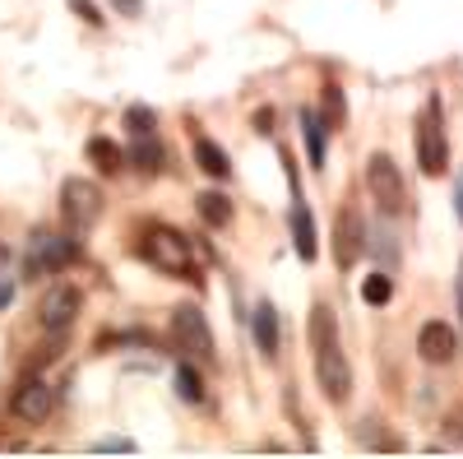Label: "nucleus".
Wrapping results in <instances>:
<instances>
[{
    "mask_svg": "<svg viewBox=\"0 0 463 459\" xmlns=\"http://www.w3.org/2000/svg\"><path fill=\"white\" fill-rule=\"evenodd\" d=\"M163 158H167V153H163V144L153 139V135H135V148L126 153V163L135 172H144V177H158L163 172Z\"/></svg>",
    "mask_w": 463,
    "mask_h": 459,
    "instance_id": "nucleus-17",
    "label": "nucleus"
},
{
    "mask_svg": "<svg viewBox=\"0 0 463 459\" xmlns=\"http://www.w3.org/2000/svg\"><path fill=\"white\" fill-rule=\"evenodd\" d=\"M61 218L70 227V237H89L93 223L102 218V186L89 177H65L61 186Z\"/></svg>",
    "mask_w": 463,
    "mask_h": 459,
    "instance_id": "nucleus-5",
    "label": "nucleus"
},
{
    "mask_svg": "<svg viewBox=\"0 0 463 459\" xmlns=\"http://www.w3.org/2000/svg\"><path fill=\"white\" fill-rule=\"evenodd\" d=\"M80 260V237H61L52 227H33L28 233V274H56L65 264Z\"/></svg>",
    "mask_w": 463,
    "mask_h": 459,
    "instance_id": "nucleus-7",
    "label": "nucleus"
},
{
    "mask_svg": "<svg viewBox=\"0 0 463 459\" xmlns=\"http://www.w3.org/2000/svg\"><path fill=\"white\" fill-rule=\"evenodd\" d=\"M445 436H449L454 445H463V404L445 413Z\"/></svg>",
    "mask_w": 463,
    "mask_h": 459,
    "instance_id": "nucleus-24",
    "label": "nucleus"
},
{
    "mask_svg": "<svg viewBox=\"0 0 463 459\" xmlns=\"http://www.w3.org/2000/svg\"><path fill=\"white\" fill-rule=\"evenodd\" d=\"M172 343L190 358V362H204V367H213L218 362V353H213V330H209V316L200 311L195 301H181V306H172Z\"/></svg>",
    "mask_w": 463,
    "mask_h": 459,
    "instance_id": "nucleus-4",
    "label": "nucleus"
},
{
    "mask_svg": "<svg viewBox=\"0 0 463 459\" xmlns=\"http://www.w3.org/2000/svg\"><path fill=\"white\" fill-rule=\"evenodd\" d=\"M250 334H255L260 358H264V362H279V353H283V320H279V306H274V301H260V306H255Z\"/></svg>",
    "mask_w": 463,
    "mask_h": 459,
    "instance_id": "nucleus-12",
    "label": "nucleus"
},
{
    "mask_svg": "<svg viewBox=\"0 0 463 459\" xmlns=\"http://www.w3.org/2000/svg\"><path fill=\"white\" fill-rule=\"evenodd\" d=\"M390 297H394V279H390V274H380V270L366 274V283H362V301H366V306H384Z\"/></svg>",
    "mask_w": 463,
    "mask_h": 459,
    "instance_id": "nucleus-22",
    "label": "nucleus"
},
{
    "mask_svg": "<svg viewBox=\"0 0 463 459\" xmlns=\"http://www.w3.org/2000/svg\"><path fill=\"white\" fill-rule=\"evenodd\" d=\"M80 306H84L80 288H74V283H56V288L43 292V301H37V320H43V330L52 339H61L74 325V316H80Z\"/></svg>",
    "mask_w": 463,
    "mask_h": 459,
    "instance_id": "nucleus-8",
    "label": "nucleus"
},
{
    "mask_svg": "<svg viewBox=\"0 0 463 459\" xmlns=\"http://www.w3.org/2000/svg\"><path fill=\"white\" fill-rule=\"evenodd\" d=\"M306 339H311V358H316V380H320V395L329 404H347L353 399V362L343 353V339H338V320L325 301L311 306V325H306Z\"/></svg>",
    "mask_w": 463,
    "mask_h": 459,
    "instance_id": "nucleus-1",
    "label": "nucleus"
},
{
    "mask_svg": "<svg viewBox=\"0 0 463 459\" xmlns=\"http://www.w3.org/2000/svg\"><path fill=\"white\" fill-rule=\"evenodd\" d=\"M366 246H371V237H366L362 214L357 209H338V218H334V264L338 270H353V264L366 255Z\"/></svg>",
    "mask_w": 463,
    "mask_h": 459,
    "instance_id": "nucleus-9",
    "label": "nucleus"
},
{
    "mask_svg": "<svg viewBox=\"0 0 463 459\" xmlns=\"http://www.w3.org/2000/svg\"><path fill=\"white\" fill-rule=\"evenodd\" d=\"M375 445H380V450H403V441H399L394 432H375Z\"/></svg>",
    "mask_w": 463,
    "mask_h": 459,
    "instance_id": "nucleus-28",
    "label": "nucleus"
},
{
    "mask_svg": "<svg viewBox=\"0 0 463 459\" xmlns=\"http://www.w3.org/2000/svg\"><path fill=\"white\" fill-rule=\"evenodd\" d=\"M454 205H458V218H463V177H458V200Z\"/></svg>",
    "mask_w": 463,
    "mask_h": 459,
    "instance_id": "nucleus-31",
    "label": "nucleus"
},
{
    "mask_svg": "<svg viewBox=\"0 0 463 459\" xmlns=\"http://www.w3.org/2000/svg\"><path fill=\"white\" fill-rule=\"evenodd\" d=\"M297 121H301V139H306V158H311L316 172H325V158H329V126H325V117L316 107H301Z\"/></svg>",
    "mask_w": 463,
    "mask_h": 459,
    "instance_id": "nucleus-14",
    "label": "nucleus"
},
{
    "mask_svg": "<svg viewBox=\"0 0 463 459\" xmlns=\"http://www.w3.org/2000/svg\"><path fill=\"white\" fill-rule=\"evenodd\" d=\"M176 395H181L185 404H204V395H209V390H204L200 367L190 362V358H185V362H176Z\"/></svg>",
    "mask_w": 463,
    "mask_h": 459,
    "instance_id": "nucleus-19",
    "label": "nucleus"
},
{
    "mask_svg": "<svg viewBox=\"0 0 463 459\" xmlns=\"http://www.w3.org/2000/svg\"><path fill=\"white\" fill-rule=\"evenodd\" d=\"M121 126H126L130 135H153V126H158V111H153L148 102H130L126 117H121Z\"/></svg>",
    "mask_w": 463,
    "mask_h": 459,
    "instance_id": "nucleus-21",
    "label": "nucleus"
},
{
    "mask_svg": "<svg viewBox=\"0 0 463 459\" xmlns=\"http://www.w3.org/2000/svg\"><path fill=\"white\" fill-rule=\"evenodd\" d=\"M454 306H458V325H463V264H458V279H454Z\"/></svg>",
    "mask_w": 463,
    "mask_h": 459,
    "instance_id": "nucleus-29",
    "label": "nucleus"
},
{
    "mask_svg": "<svg viewBox=\"0 0 463 459\" xmlns=\"http://www.w3.org/2000/svg\"><path fill=\"white\" fill-rule=\"evenodd\" d=\"M84 158L93 163V172H98V177H116V172H126V148L116 144V139H107V135H93V139L84 144Z\"/></svg>",
    "mask_w": 463,
    "mask_h": 459,
    "instance_id": "nucleus-16",
    "label": "nucleus"
},
{
    "mask_svg": "<svg viewBox=\"0 0 463 459\" xmlns=\"http://www.w3.org/2000/svg\"><path fill=\"white\" fill-rule=\"evenodd\" d=\"M250 126H255L260 135H274V107H260L255 117H250Z\"/></svg>",
    "mask_w": 463,
    "mask_h": 459,
    "instance_id": "nucleus-26",
    "label": "nucleus"
},
{
    "mask_svg": "<svg viewBox=\"0 0 463 459\" xmlns=\"http://www.w3.org/2000/svg\"><path fill=\"white\" fill-rule=\"evenodd\" d=\"M190 158H195V167L213 181H227L232 177V158H227V148L213 139V135H195V144H190Z\"/></svg>",
    "mask_w": 463,
    "mask_h": 459,
    "instance_id": "nucleus-15",
    "label": "nucleus"
},
{
    "mask_svg": "<svg viewBox=\"0 0 463 459\" xmlns=\"http://www.w3.org/2000/svg\"><path fill=\"white\" fill-rule=\"evenodd\" d=\"M52 404H56L52 380H47V376H24V386H19L14 399H10V413L19 417V423L37 427V423H47V417H52Z\"/></svg>",
    "mask_w": 463,
    "mask_h": 459,
    "instance_id": "nucleus-10",
    "label": "nucleus"
},
{
    "mask_svg": "<svg viewBox=\"0 0 463 459\" xmlns=\"http://www.w3.org/2000/svg\"><path fill=\"white\" fill-rule=\"evenodd\" d=\"M107 5L121 14V19H139L144 14V0H107Z\"/></svg>",
    "mask_w": 463,
    "mask_h": 459,
    "instance_id": "nucleus-25",
    "label": "nucleus"
},
{
    "mask_svg": "<svg viewBox=\"0 0 463 459\" xmlns=\"http://www.w3.org/2000/svg\"><path fill=\"white\" fill-rule=\"evenodd\" d=\"M10 297H14V283H10V279H0V311L10 306Z\"/></svg>",
    "mask_w": 463,
    "mask_h": 459,
    "instance_id": "nucleus-30",
    "label": "nucleus"
},
{
    "mask_svg": "<svg viewBox=\"0 0 463 459\" xmlns=\"http://www.w3.org/2000/svg\"><path fill=\"white\" fill-rule=\"evenodd\" d=\"M366 190H371L380 214H390V218L408 214V181H403V172L390 153H371L366 158Z\"/></svg>",
    "mask_w": 463,
    "mask_h": 459,
    "instance_id": "nucleus-6",
    "label": "nucleus"
},
{
    "mask_svg": "<svg viewBox=\"0 0 463 459\" xmlns=\"http://www.w3.org/2000/svg\"><path fill=\"white\" fill-rule=\"evenodd\" d=\"M320 117H325L329 135H338V130L347 126V102H343V89H338L334 80L325 84V107H320Z\"/></svg>",
    "mask_w": 463,
    "mask_h": 459,
    "instance_id": "nucleus-20",
    "label": "nucleus"
},
{
    "mask_svg": "<svg viewBox=\"0 0 463 459\" xmlns=\"http://www.w3.org/2000/svg\"><path fill=\"white\" fill-rule=\"evenodd\" d=\"M412 139H417L421 177H445L449 172V135L440 126V98H431L427 107H421V117L412 121Z\"/></svg>",
    "mask_w": 463,
    "mask_h": 459,
    "instance_id": "nucleus-3",
    "label": "nucleus"
},
{
    "mask_svg": "<svg viewBox=\"0 0 463 459\" xmlns=\"http://www.w3.org/2000/svg\"><path fill=\"white\" fill-rule=\"evenodd\" d=\"M98 450H135V441L130 436H107V441H98Z\"/></svg>",
    "mask_w": 463,
    "mask_h": 459,
    "instance_id": "nucleus-27",
    "label": "nucleus"
},
{
    "mask_svg": "<svg viewBox=\"0 0 463 459\" xmlns=\"http://www.w3.org/2000/svg\"><path fill=\"white\" fill-rule=\"evenodd\" d=\"M195 214L204 218V227H227L232 218H237V209H232V200L222 196V190H200V196H195Z\"/></svg>",
    "mask_w": 463,
    "mask_h": 459,
    "instance_id": "nucleus-18",
    "label": "nucleus"
},
{
    "mask_svg": "<svg viewBox=\"0 0 463 459\" xmlns=\"http://www.w3.org/2000/svg\"><path fill=\"white\" fill-rule=\"evenodd\" d=\"M288 223H292V251H297V260L311 264V260L320 255V237H316V214H311V205H306V196L292 200Z\"/></svg>",
    "mask_w": 463,
    "mask_h": 459,
    "instance_id": "nucleus-13",
    "label": "nucleus"
},
{
    "mask_svg": "<svg viewBox=\"0 0 463 459\" xmlns=\"http://www.w3.org/2000/svg\"><path fill=\"white\" fill-rule=\"evenodd\" d=\"M417 358L427 367H449L458 358V334L449 330V320H427L417 330Z\"/></svg>",
    "mask_w": 463,
    "mask_h": 459,
    "instance_id": "nucleus-11",
    "label": "nucleus"
},
{
    "mask_svg": "<svg viewBox=\"0 0 463 459\" xmlns=\"http://www.w3.org/2000/svg\"><path fill=\"white\" fill-rule=\"evenodd\" d=\"M70 10L80 14L89 28H102V24H107V14H98V5H93V0H70Z\"/></svg>",
    "mask_w": 463,
    "mask_h": 459,
    "instance_id": "nucleus-23",
    "label": "nucleus"
},
{
    "mask_svg": "<svg viewBox=\"0 0 463 459\" xmlns=\"http://www.w3.org/2000/svg\"><path fill=\"white\" fill-rule=\"evenodd\" d=\"M144 260L153 270H163L167 279H200V264H195V246H190L185 233L167 223H148L144 227Z\"/></svg>",
    "mask_w": 463,
    "mask_h": 459,
    "instance_id": "nucleus-2",
    "label": "nucleus"
}]
</instances>
